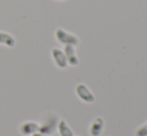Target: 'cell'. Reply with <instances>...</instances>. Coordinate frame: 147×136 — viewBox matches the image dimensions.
<instances>
[{"label":"cell","mask_w":147,"mask_h":136,"mask_svg":"<svg viewBox=\"0 0 147 136\" xmlns=\"http://www.w3.org/2000/svg\"><path fill=\"white\" fill-rule=\"evenodd\" d=\"M19 132L24 136H31L39 132V124L35 121H25L19 126Z\"/></svg>","instance_id":"277c9868"},{"label":"cell","mask_w":147,"mask_h":136,"mask_svg":"<svg viewBox=\"0 0 147 136\" xmlns=\"http://www.w3.org/2000/svg\"><path fill=\"white\" fill-rule=\"evenodd\" d=\"M57 129H58V132L60 136H74L73 131L71 130L69 126H68L67 122L63 119L58 121V124H57Z\"/></svg>","instance_id":"9c48e42d"},{"label":"cell","mask_w":147,"mask_h":136,"mask_svg":"<svg viewBox=\"0 0 147 136\" xmlns=\"http://www.w3.org/2000/svg\"><path fill=\"white\" fill-rule=\"evenodd\" d=\"M76 94H77V96L82 101H84L86 103H92V102H94V100H95L94 95H93L92 92L88 89V87L85 84L80 83L76 86Z\"/></svg>","instance_id":"3957f363"},{"label":"cell","mask_w":147,"mask_h":136,"mask_svg":"<svg viewBox=\"0 0 147 136\" xmlns=\"http://www.w3.org/2000/svg\"><path fill=\"white\" fill-rule=\"evenodd\" d=\"M57 124H58V119L56 116L49 117L42 124H39V132L50 136L57 129Z\"/></svg>","instance_id":"7a4b0ae2"},{"label":"cell","mask_w":147,"mask_h":136,"mask_svg":"<svg viewBox=\"0 0 147 136\" xmlns=\"http://www.w3.org/2000/svg\"><path fill=\"white\" fill-rule=\"evenodd\" d=\"M59 1H63V0H59Z\"/></svg>","instance_id":"7c38bea8"},{"label":"cell","mask_w":147,"mask_h":136,"mask_svg":"<svg viewBox=\"0 0 147 136\" xmlns=\"http://www.w3.org/2000/svg\"><path fill=\"white\" fill-rule=\"evenodd\" d=\"M55 37L61 44L64 45H75L78 44V38L74 34L65 31L62 28H57L55 31Z\"/></svg>","instance_id":"6da1fadb"},{"label":"cell","mask_w":147,"mask_h":136,"mask_svg":"<svg viewBox=\"0 0 147 136\" xmlns=\"http://www.w3.org/2000/svg\"><path fill=\"white\" fill-rule=\"evenodd\" d=\"M135 136H147V121L135 131Z\"/></svg>","instance_id":"30bf717a"},{"label":"cell","mask_w":147,"mask_h":136,"mask_svg":"<svg viewBox=\"0 0 147 136\" xmlns=\"http://www.w3.org/2000/svg\"><path fill=\"white\" fill-rule=\"evenodd\" d=\"M0 44L13 48L16 44V40L11 34L6 32H0Z\"/></svg>","instance_id":"ba28073f"},{"label":"cell","mask_w":147,"mask_h":136,"mask_svg":"<svg viewBox=\"0 0 147 136\" xmlns=\"http://www.w3.org/2000/svg\"><path fill=\"white\" fill-rule=\"evenodd\" d=\"M31 136H48V135H45V134L40 133V132H36V133H34V134H32Z\"/></svg>","instance_id":"8fae6325"},{"label":"cell","mask_w":147,"mask_h":136,"mask_svg":"<svg viewBox=\"0 0 147 136\" xmlns=\"http://www.w3.org/2000/svg\"><path fill=\"white\" fill-rule=\"evenodd\" d=\"M64 54L67 59V63L71 66L78 65V58L75 54V48L73 45H65L64 47Z\"/></svg>","instance_id":"8992f818"},{"label":"cell","mask_w":147,"mask_h":136,"mask_svg":"<svg viewBox=\"0 0 147 136\" xmlns=\"http://www.w3.org/2000/svg\"><path fill=\"white\" fill-rule=\"evenodd\" d=\"M103 127H104V121L100 117L95 118V120L91 123L89 127V132L92 136H99L102 133Z\"/></svg>","instance_id":"52a82bcc"},{"label":"cell","mask_w":147,"mask_h":136,"mask_svg":"<svg viewBox=\"0 0 147 136\" xmlns=\"http://www.w3.org/2000/svg\"><path fill=\"white\" fill-rule=\"evenodd\" d=\"M51 55H52V58L54 60L55 64L57 65L59 68L64 69V68L67 67V59L64 54V52L59 48H52L51 49Z\"/></svg>","instance_id":"5b68a950"}]
</instances>
